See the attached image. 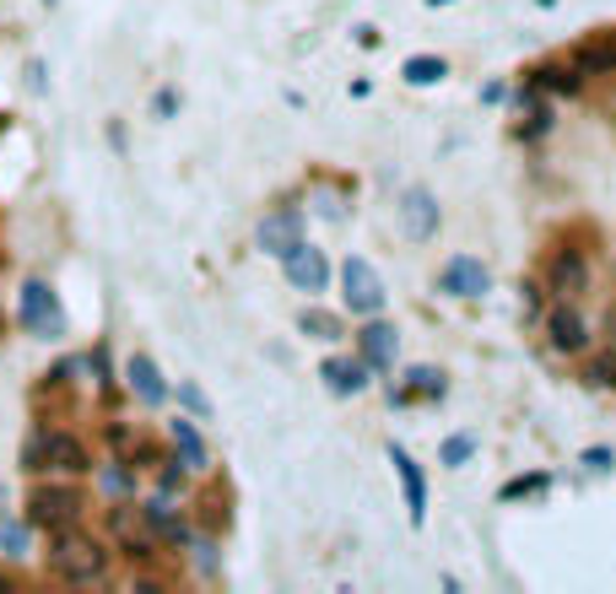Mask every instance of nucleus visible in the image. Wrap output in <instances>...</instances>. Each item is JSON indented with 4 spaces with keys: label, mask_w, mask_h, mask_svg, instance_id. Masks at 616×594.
<instances>
[{
    "label": "nucleus",
    "mask_w": 616,
    "mask_h": 594,
    "mask_svg": "<svg viewBox=\"0 0 616 594\" xmlns=\"http://www.w3.org/2000/svg\"><path fill=\"white\" fill-rule=\"evenodd\" d=\"M49 573L65 578V584H103V573H109V546L92 541V535H82L77 524H71V530H54V541H49Z\"/></svg>",
    "instance_id": "nucleus-1"
},
{
    "label": "nucleus",
    "mask_w": 616,
    "mask_h": 594,
    "mask_svg": "<svg viewBox=\"0 0 616 594\" xmlns=\"http://www.w3.org/2000/svg\"><path fill=\"white\" fill-rule=\"evenodd\" d=\"M28 470H60V475H87L92 460H87V443L77 432H39L22 454Z\"/></svg>",
    "instance_id": "nucleus-2"
},
{
    "label": "nucleus",
    "mask_w": 616,
    "mask_h": 594,
    "mask_svg": "<svg viewBox=\"0 0 616 594\" xmlns=\"http://www.w3.org/2000/svg\"><path fill=\"white\" fill-rule=\"evenodd\" d=\"M87 498L77 487H65V481H49V487H33V498H28V524L33 530H71L77 519H82Z\"/></svg>",
    "instance_id": "nucleus-3"
},
{
    "label": "nucleus",
    "mask_w": 616,
    "mask_h": 594,
    "mask_svg": "<svg viewBox=\"0 0 616 594\" xmlns=\"http://www.w3.org/2000/svg\"><path fill=\"white\" fill-rule=\"evenodd\" d=\"M17 314H22V330H28V336H39V340H60V336H65V325H71L49 281H28L22 297H17Z\"/></svg>",
    "instance_id": "nucleus-4"
},
{
    "label": "nucleus",
    "mask_w": 616,
    "mask_h": 594,
    "mask_svg": "<svg viewBox=\"0 0 616 594\" xmlns=\"http://www.w3.org/2000/svg\"><path fill=\"white\" fill-rule=\"evenodd\" d=\"M341 297H346V308H352L357 319H373V314H384L390 293H384V276L373 270V259L352 255L346 265H341Z\"/></svg>",
    "instance_id": "nucleus-5"
},
{
    "label": "nucleus",
    "mask_w": 616,
    "mask_h": 594,
    "mask_svg": "<svg viewBox=\"0 0 616 594\" xmlns=\"http://www.w3.org/2000/svg\"><path fill=\"white\" fill-rule=\"evenodd\" d=\"M546 293L557 303H578L589 293V259H584V249H557L546 259Z\"/></svg>",
    "instance_id": "nucleus-6"
},
{
    "label": "nucleus",
    "mask_w": 616,
    "mask_h": 594,
    "mask_svg": "<svg viewBox=\"0 0 616 594\" xmlns=\"http://www.w3.org/2000/svg\"><path fill=\"white\" fill-rule=\"evenodd\" d=\"M254 244L265 249L271 259L292 255L297 244H303V212L297 206H276L271 216H260V227H254Z\"/></svg>",
    "instance_id": "nucleus-7"
},
{
    "label": "nucleus",
    "mask_w": 616,
    "mask_h": 594,
    "mask_svg": "<svg viewBox=\"0 0 616 594\" xmlns=\"http://www.w3.org/2000/svg\"><path fill=\"white\" fill-rule=\"evenodd\" d=\"M401 227H406L411 244H427V238H438V195L433 190H422V184H411L406 195H401Z\"/></svg>",
    "instance_id": "nucleus-8"
},
{
    "label": "nucleus",
    "mask_w": 616,
    "mask_h": 594,
    "mask_svg": "<svg viewBox=\"0 0 616 594\" xmlns=\"http://www.w3.org/2000/svg\"><path fill=\"white\" fill-rule=\"evenodd\" d=\"M487 287H493V270L476 255H454L438 270V293H450V297H482Z\"/></svg>",
    "instance_id": "nucleus-9"
},
{
    "label": "nucleus",
    "mask_w": 616,
    "mask_h": 594,
    "mask_svg": "<svg viewBox=\"0 0 616 594\" xmlns=\"http://www.w3.org/2000/svg\"><path fill=\"white\" fill-rule=\"evenodd\" d=\"M390 465H395V481H401V492H406L411 524L422 530V524H427V475H422V465L411 460V449H401V443H390Z\"/></svg>",
    "instance_id": "nucleus-10"
},
{
    "label": "nucleus",
    "mask_w": 616,
    "mask_h": 594,
    "mask_svg": "<svg viewBox=\"0 0 616 594\" xmlns=\"http://www.w3.org/2000/svg\"><path fill=\"white\" fill-rule=\"evenodd\" d=\"M282 270H287V281L297 287V293H325L330 287V259L314 249V244H297L292 255H282Z\"/></svg>",
    "instance_id": "nucleus-11"
},
{
    "label": "nucleus",
    "mask_w": 616,
    "mask_h": 594,
    "mask_svg": "<svg viewBox=\"0 0 616 594\" xmlns=\"http://www.w3.org/2000/svg\"><path fill=\"white\" fill-rule=\"evenodd\" d=\"M546 340H552V351H563V357H578V351L589 346V325H584V314H578L574 303H557V308L546 314Z\"/></svg>",
    "instance_id": "nucleus-12"
},
{
    "label": "nucleus",
    "mask_w": 616,
    "mask_h": 594,
    "mask_svg": "<svg viewBox=\"0 0 616 594\" xmlns=\"http://www.w3.org/2000/svg\"><path fill=\"white\" fill-rule=\"evenodd\" d=\"M395 351H401V336H395V325H384V319L373 314L368 325L357 330V357L368 362L373 373H390V368H395Z\"/></svg>",
    "instance_id": "nucleus-13"
},
{
    "label": "nucleus",
    "mask_w": 616,
    "mask_h": 594,
    "mask_svg": "<svg viewBox=\"0 0 616 594\" xmlns=\"http://www.w3.org/2000/svg\"><path fill=\"white\" fill-rule=\"evenodd\" d=\"M124 383H130V395L141 400V406H163L168 400V379H163V368L147 357V351H135L130 362H124Z\"/></svg>",
    "instance_id": "nucleus-14"
},
{
    "label": "nucleus",
    "mask_w": 616,
    "mask_h": 594,
    "mask_svg": "<svg viewBox=\"0 0 616 594\" xmlns=\"http://www.w3.org/2000/svg\"><path fill=\"white\" fill-rule=\"evenodd\" d=\"M368 362L363 357H330L325 368H320V379H325L330 395H363L368 389Z\"/></svg>",
    "instance_id": "nucleus-15"
},
{
    "label": "nucleus",
    "mask_w": 616,
    "mask_h": 594,
    "mask_svg": "<svg viewBox=\"0 0 616 594\" xmlns=\"http://www.w3.org/2000/svg\"><path fill=\"white\" fill-rule=\"evenodd\" d=\"M168 438H173V449H179L184 470H205V465H211V449H205L201 427L190 422V417H173V422H168Z\"/></svg>",
    "instance_id": "nucleus-16"
},
{
    "label": "nucleus",
    "mask_w": 616,
    "mask_h": 594,
    "mask_svg": "<svg viewBox=\"0 0 616 594\" xmlns=\"http://www.w3.org/2000/svg\"><path fill=\"white\" fill-rule=\"evenodd\" d=\"M574 71L578 76H616V39H589L574 49Z\"/></svg>",
    "instance_id": "nucleus-17"
},
{
    "label": "nucleus",
    "mask_w": 616,
    "mask_h": 594,
    "mask_svg": "<svg viewBox=\"0 0 616 594\" xmlns=\"http://www.w3.org/2000/svg\"><path fill=\"white\" fill-rule=\"evenodd\" d=\"M444 373L438 368H411L406 373V389H390V400H444Z\"/></svg>",
    "instance_id": "nucleus-18"
},
{
    "label": "nucleus",
    "mask_w": 616,
    "mask_h": 594,
    "mask_svg": "<svg viewBox=\"0 0 616 594\" xmlns=\"http://www.w3.org/2000/svg\"><path fill=\"white\" fill-rule=\"evenodd\" d=\"M401 76H406L411 86H438L450 76V60H444V54H411L406 65H401Z\"/></svg>",
    "instance_id": "nucleus-19"
},
{
    "label": "nucleus",
    "mask_w": 616,
    "mask_h": 594,
    "mask_svg": "<svg viewBox=\"0 0 616 594\" xmlns=\"http://www.w3.org/2000/svg\"><path fill=\"white\" fill-rule=\"evenodd\" d=\"M114 535H120V546H124V556H130V562H152V535H147V530H135L124 509L114 513Z\"/></svg>",
    "instance_id": "nucleus-20"
},
{
    "label": "nucleus",
    "mask_w": 616,
    "mask_h": 594,
    "mask_svg": "<svg viewBox=\"0 0 616 594\" xmlns=\"http://www.w3.org/2000/svg\"><path fill=\"white\" fill-rule=\"evenodd\" d=\"M531 86H541V92H578L584 76H578L574 60H568V65H541V71H531Z\"/></svg>",
    "instance_id": "nucleus-21"
},
{
    "label": "nucleus",
    "mask_w": 616,
    "mask_h": 594,
    "mask_svg": "<svg viewBox=\"0 0 616 594\" xmlns=\"http://www.w3.org/2000/svg\"><path fill=\"white\" fill-rule=\"evenodd\" d=\"M297 330L314 340H341V319H335V314H320V308H303V314H297Z\"/></svg>",
    "instance_id": "nucleus-22"
},
{
    "label": "nucleus",
    "mask_w": 616,
    "mask_h": 594,
    "mask_svg": "<svg viewBox=\"0 0 616 594\" xmlns=\"http://www.w3.org/2000/svg\"><path fill=\"white\" fill-rule=\"evenodd\" d=\"M476 449H482V438H476V432H454L438 460H444L450 470H460V465H471V454H476Z\"/></svg>",
    "instance_id": "nucleus-23"
},
{
    "label": "nucleus",
    "mask_w": 616,
    "mask_h": 594,
    "mask_svg": "<svg viewBox=\"0 0 616 594\" xmlns=\"http://www.w3.org/2000/svg\"><path fill=\"white\" fill-rule=\"evenodd\" d=\"M525 492H546V475H519V481H508V487H503V503H514V498H525Z\"/></svg>",
    "instance_id": "nucleus-24"
},
{
    "label": "nucleus",
    "mask_w": 616,
    "mask_h": 594,
    "mask_svg": "<svg viewBox=\"0 0 616 594\" xmlns=\"http://www.w3.org/2000/svg\"><path fill=\"white\" fill-rule=\"evenodd\" d=\"M179 400H184V406H190V411H195L201 422H205V417H211V400H205V395H201V389H195V383H184V379H179Z\"/></svg>",
    "instance_id": "nucleus-25"
},
{
    "label": "nucleus",
    "mask_w": 616,
    "mask_h": 594,
    "mask_svg": "<svg viewBox=\"0 0 616 594\" xmlns=\"http://www.w3.org/2000/svg\"><path fill=\"white\" fill-rule=\"evenodd\" d=\"M519 308H525V319H541V287H519Z\"/></svg>",
    "instance_id": "nucleus-26"
},
{
    "label": "nucleus",
    "mask_w": 616,
    "mask_h": 594,
    "mask_svg": "<svg viewBox=\"0 0 616 594\" xmlns=\"http://www.w3.org/2000/svg\"><path fill=\"white\" fill-rule=\"evenodd\" d=\"M589 383H616V357H600V362H589Z\"/></svg>",
    "instance_id": "nucleus-27"
},
{
    "label": "nucleus",
    "mask_w": 616,
    "mask_h": 594,
    "mask_svg": "<svg viewBox=\"0 0 616 594\" xmlns=\"http://www.w3.org/2000/svg\"><path fill=\"white\" fill-rule=\"evenodd\" d=\"M584 465H589V470H612L616 454H612V449H584Z\"/></svg>",
    "instance_id": "nucleus-28"
},
{
    "label": "nucleus",
    "mask_w": 616,
    "mask_h": 594,
    "mask_svg": "<svg viewBox=\"0 0 616 594\" xmlns=\"http://www.w3.org/2000/svg\"><path fill=\"white\" fill-rule=\"evenodd\" d=\"M427 6H450V0H427Z\"/></svg>",
    "instance_id": "nucleus-29"
}]
</instances>
